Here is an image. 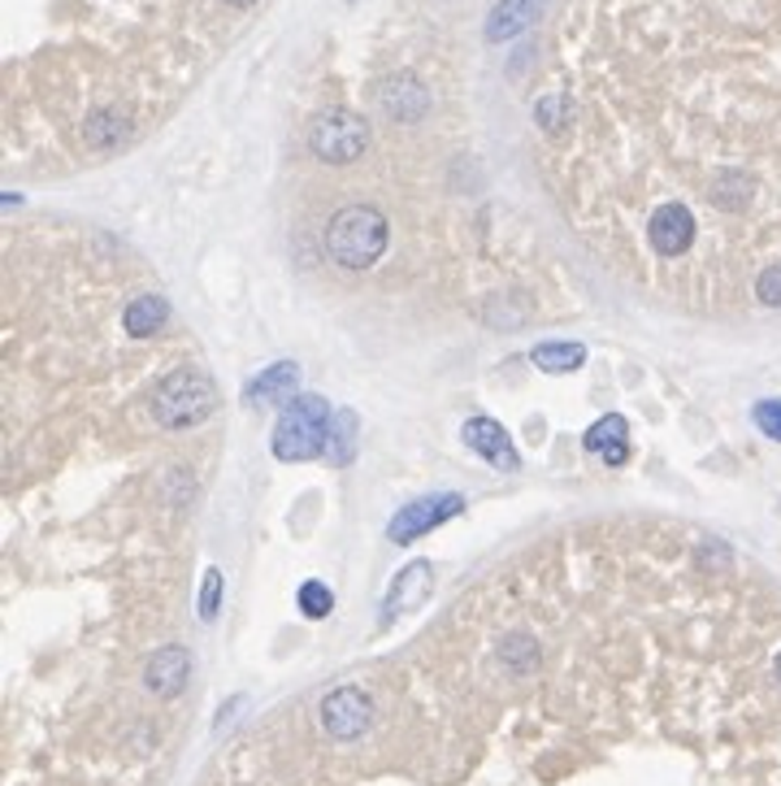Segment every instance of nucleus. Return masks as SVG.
I'll return each mask as SVG.
<instances>
[{"label": "nucleus", "mask_w": 781, "mask_h": 786, "mask_svg": "<svg viewBox=\"0 0 781 786\" xmlns=\"http://www.w3.org/2000/svg\"><path fill=\"white\" fill-rule=\"evenodd\" d=\"M391 226L387 213L373 205H348L326 222V257L339 269H369L387 253Z\"/></svg>", "instance_id": "1"}, {"label": "nucleus", "mask_w": 781, "mask_h": 786, "mask_svg": "<svg viewBox=\"0 0 781 786\" xmlns=\"http://www.w3.org/2000/svg\"><path fill=\"white\" fill-rule=\"evenodd\" d=\"M213 409H217V387L205 369L196 366L174 369L153 391V418L165 430H192L213 418Z\"/></svg>", "instance_id": "2"}, {"label": "nucleus", "mask_w": 781, "mask_h": 786, "mask_svg": "<svg viewBox=\"0 0 781 786\" xmlns=\"http://www.w3.org/2000/svg\"><path fill=\"white\" fill-rule=\"evenodd\" d=\"M330 405L326 396H291V405L282 409V418L274 426L269 452L278 461H309L326 452V435H330Z\"/></svg>", "instance_id": "3"}, {"label": "nucleus", "mask_w": 781, "mask_h": 786, "mask_svg": "<svg viewBox=\"0 0 781 786\" xmlns=\"http://www.w3.org/2000/svg\"><path fill=\"white\" fill-rule=\"evenodd\" d=\"M309 149L317 161L330 165H348L369 149V122L352 109H326L321 118H312Z\"/></svg>", "instance_id": "4"}, {"label": "nucleus", "mask_w": 781, "mask_h": 786, "mask_svg": "<svg viewBox=\"0 0 781 786\" xmlns=\"http://www.w3.org/2000/svg\"><path fill=\"white\" fill-rule=\"evenodd\" d=\"M321 726L330 738L339 743H352L373 726V700L364 695L361 686H335L326 700H321Z\"/></svg>", "instance_id": "5"}, {"label": "nucleus", "mask_w": 781, "mask_h": 786, "mask_svg": "<svg viewBox=\"0 0 781 786\" xmlns=\"http://www.w3.org/2000/svg\"><path fill=\"white\" fill-rule=\"evenodd\" d=\"M456 513H465V496H456V491H443V496H425V500H413V504H404L391 525H387V534H391V543H413L417 534H430L434 525L452 522Z\"/></svg>", "instance_id": "6"}, {"label": "nucleus", "mask_w": 781, "mask_h": 786, "mask_svg": "<svg viewBox=\"0 0 781 786\" xmlns=\"http://www.w3.org/2000/svg\"><path fill=\"white\" fill-rule=\"evenodd\" d=\"M647 239H651V248L660 257L690 253V244H695V213L686 210V205H660L656 217L647 222Z\"/></svg>", "instance_id": "7"}, {"label": "nucleus", "mask_w": 781, "mask_h": 786, "mask_svg": "<svg viewBox=\"0 0 781 786\" xmlns=\"http://www.w3.org/2000/svg\"><path fill=\"white\" fill-rule=\"evenodd\" d=\"M465 443L482 457V461H491L495 470H517V448H513V439H508V430L500 426L495 418H469L465 421Z\"/></svg>", "instance_id": "8"}, {"label": "nucleus", "mask_w": 781, "mask_h": 786, "mask_svg": "<svg viewBox=\"0 0 781 786\" xmlns=\"http://www.w3.org/2000/svg\"><path fill=\"white\" fill-rule=\"evenodd\" d=\"M378 105H382L387 118H395V122H421L425 109H430V92H425V83H421L417 74H395V79H387V88L378 92Z\"/></svg>", "instance_id": "9"}, {"label": "nucleus", "mask_w": 781, "mask_h": 786, "mask_svg": "<svg viewBox=\"0 0 781 786\" xmlns=\"http://www.w3.org/2000/svg\"><path fill=\"white\" fill-rule=\"evenodd\" d=\"M187 670H192L187 647L169 643V647H161L153 661H148V670H144V686L153 691L156 700H174V695L187 686Z\"/></svg>", "instance_id": "10"}, {"label": "nucleus", "mask_w": 781, "mask_h": 786, "mask_svg": "<svg viewBox=\"0 0 781 786\" xmlns=\"http://www.w3.org/2000/svg\"><path fill=\"white\" fill-rule=\"evenodd\" d=\"M586 452L599 457V461L613 466V470L625 466V461H629V421H625L621 414H604V418L586 430Z\"/></svg>", "instance_id": "11"}, {"label": "nucleus", "mask_w": 781, "mask_h": 786, "mask_svg": "<svg viewBox=\"0 0 781 786\" xmlns=\"http://www.w3.org/2000/svg\"><path fill=\"white\" fill-rule=\"evenodd\" d=\"M543 4H547V0H500V4L491 9V18H486V40H491V44H504V40L521 35V31L538 18Z\"/></svg>", "instance_id": "12"}, {"label": "nucleus", "mask_w": 781, "mask_h": 786, "mask_svg": "<svg viewBox=\"0 0 781 786\" xmlns=\"http://www.w3.org/2000/svg\"><path fill=\"white\" fill-rule=\"evenodd\" d=\"M296 382H300V366L296 361H278V366H269L265 374H257L253 382H248V405H257V409H265V405H278L282 396H296Z\"/></svg>", "instance_id": "13"}, {"label": "nucleus", "mask_w": 781, "mask_h": 786, "mask_svg": "<svg viewBox=\"0 0 781 786\" xmlns=\"http://www.w3.org/2000/svg\"><path fill=\"white\" fill-rule=\"evenodd\" d=\"M122 326H126V335H135V339L156 335L161 326H169V305H165V296H156V292L135 296V300L122 309Z\"/></svg>", "instance_id": "14"}, {"label": "nucleus", "mask_w": 781, "mask_h": 786, "mask_svg": "<svg viewBox=\"0 0 781 786\" xmlns=\"http://www.w3.org/2000/svg\"><path fill=\"white\" fill-rule=\"evenodd\" d=\"M425 586H430V565L417 561V565H409V570L400 574V582L391 586V600H387L391 609H382V622H395V613L409 609L417 595H425Z\"/></svg>", "instance_id": "15"}, {"label": "nucleus", "mask_w": 781, "mask_h": 786, "mask_svg": "<svg viewBox=\"0 0 781 786\" xmlns=\"http://www.w3.org/2000/svg\"><path fill=\"white\" fill-rule=\"evenodd\" d=\"M530 361L543 369V374H573V369L586 361V348L582 344H538L530 353Z\"/></svg>", "instance_id": "16"}, {"label": "nucleus", "mask_w": 781, "mask_h": 786, "mask_svg": "<svg viewBox=\"0 0 781 786\" xmlns=\"http://www.w3.org/2000/svg\"><path fill=\"white\" fill-rule=\"evenodd\" d=\"M126 135H131V122L122 113H96V118L83 122V140L92 149H117Z\"/></svg>", "instance_id": "17"}, {"label": "nucleus", "mask_w": 781, "mask_h": 786, "mask_svg": "<svg viewBox=\"0 0 781 786\" xmlns=\"http://www.w3.org/2000/svg\"><path fill=\"white\" fill-rule=\"evenodd\" d=\"M352 439H357V418L343 409V414L330 418V435H326V452L321 457H330V466H348L352 461Z\"/></svg>", "instance_id": "18"}, {"label": "nucleus", "mask_w": 781, "mask_h": 786, "mask_svg": "<svg viewBox=\"0 0 781 786\" xmlns=\"http://www.w3.org/2000/svg\"><path fill=\"white\" fill-rule=\"evenodd\" d=\"M500 661H504L508 670L525 674V670H534V665H538V643H534L530 634H508V639L500 643Z\"/></svg>", "instance_id": "19"}, {"label": "nucleus", "mask_w": 781, "mask_h": 786, "mask_svg": "<svg viewBox=\"0 0 781 786\" xmlns=\"http://www.w3.org/2000/svg\"><path fill=\"white\" fill-rule=\"evenodd\" d=\"M330 609H335V595H330L326 582H305L300 586V613L305 617H330Z\"/></svg>", "instance_id": "20"}, {"label": "nucleus", "mask_w": 781, "mask_h": 786, "mask_svg": "<svg viewBox=\"0 0 781 786\" xmlns=\"http://www.w3.org/2000/svg\"><path fill=\"white\" fill-rule=\"evenodd\" d=\"M534 118H538L543 131H561V126L569 122V101H565V96H543L538 109H534Z\"/></svg>", "instance_id": "21"}, {"label": "nucleus", "mask_w": 781, "mask_h": 786, "mask_svg": "<svg viewBox=\"0 0 781 786\" xmlns=\"http://www.w3.org/2000/svg\"><path fill=\"white\" fill-rule=\"evenodd\" d=\"M751 418H756V426H760L769 439L781 443V400H760V405L751 409Z\"/></svg>", "instance_id": "22"}, {"label": "nucleus", "mask_w": 781, "mask_h": 786, "mask_svg": "<svg viewBox=\"0 0 781 786\" xmlns=\"http://www.w3.org/2000/svg\"><path fill=\"white\" fill-rule=\"evenodd\" d=\"M756 296L764 300V305H773V309H781V262L769 265L760 278H756Z\"/></svg>", "instance_id": "23"}, {"label": "nucleus", "mask_w": 781, "mask_h": 786, "mask_svg": "<svg viewBox=\"0 0 781 786\" xmlns=\"http://www.w3.org/2000/svg\"><path fill=\"white\" fill-rule=\"evenodd\" d=\"M217 600H222V574H217V570H208L205 591H201V617H213V613H217Z\"/></svg>", "instance_id": "24"}, {"label": "nucleus", "mask_w": 781, "mask_h": 786, "mask_svg": "<svg viewBox=\"0 0 781 786\" xmlns=\"http://www.w3.org/2000/svg\"><path fill=\"white\" fill-rule=\"evenodd\" d=\"M226 4H235V9H244V4H253V0H226Z\"/></svg>", "instance_id": "25"}, {"label": "nucleus", "mask_w": 781, "mask_h": 786, "mask_svg": "<svg viewBox=\"0 0 781 786\" xmlns=\"http://www.w3.org/2000/svg\"><path fill=\"white\" fill-rule=\"evenodd\" d=\"M773 674H778V682H781V656H778V665H773Z\"/></svg>", "instance_id": "26"}]
</instances>
